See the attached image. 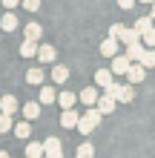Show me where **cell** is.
<instances>
[{
    "label": "cell",
    "mask_w": 155,
    "mask_h": 158,
    "mask_svg": "<svg viewBox=\"0 0 155 158\" xmlns=\"http://www.w3.org/2000/svg\"><path fill=\"white\" fill-rule=\"evenodd\" d=\"M20 55L23 58H35V55H38V40H23L20 43Z\"/></svg>",
    "instance_id": "obj_17"
},
{
    "label": "cell",
    "mask_w": 155,
    "mask_h": 158,
    "mask_svg": "<svg viewBox=\"0 0 155 158\" xmlns=\"http://www.w3.org/2000/svg\"><path fill=\"white\" fill-rule=\"evenodd\" d=\"M20 3L29 9V12H38V9H40V0H20Z\"/></svg>",
    "instance_id": "obj_31"
},
{
    "label": "cell",
    "mask_w": 155,
    "mask_h": 158,
    "mask_svg": "<svg viewBox=\"0 0 155 158\" xmlns=\"http://www.w3.org/2000/svg\"><path fill=\"white\" fill-rule=\"evenodd\" d=\"M84 121H86V124H89V127H92V129H95L98 124H101V112H98V106H95V109H92V106H89V109H86V112H84Z\"/></svg>",
    "instance_id": "obj_19"
},
{
    "label": "cell",
    "mask_w": 155,
    "mask_h": 158,
    "mask_svg": "<svg viewBox=\"0 0 155 158\" xmlns=\"http://www.w3.org/2000/svg\"><path fill=\"white\" fill-rule=\"evenodd\" d=\"M43 78H46V75H43V69H40V66H35V69H29V72H26V81H29L32 86H40V83H43Z\"/></svg>",
    "instance_id": "obj_13"
},
{
    "label": "cell",
    "mask_w": 155,
    "mask_h": 158,
    "mask_svg": "<svg viewBox=\"0 0 155 158\" xmlns=\"http://www.w3.org/2000/svg\"><path fill=\"white\" fill-rule=\"evenodd\" d=\"M0 158H9V152H3V150H0Z\"/></svg>",
    "instance_id": "obj_36"
},
{
    "label": "cell",
    "mask_w": 155,
    "mask_h": 158,
    "mask_svg": "<svg viewBox=\"0 0 155 158\" xmlns=\"http://www.w3.org/2000/svg\"><path fill=\"white\" fill-rule=\"evenodd\" d=\"M38 60L40 63H52L55 60V46H38Z\"/></svg>",
    "instance_id": "obj_15"
},
{
    "label": "cell",
    "mask_w": 155,
    "mask_h": 158,
    "mask_svg": "<svg viewBox=\"0 0 155 158\" xmlns=\"http://www.w3.org/2000/svg\"><path fill=\"white\" fill-rule=\"evenodd\" d=\"M40 35H43L40 23H29V26H26V40H40Z\"/></svg>",
    "instance_id": "obj_20"
},
{
    "label": "cell",
    "mask_w": 155,
    "mask_h": 158,
    "mask_svg": "<svg viewBox=\"0 0 155 158\" xmlns=\"http://www.w3.org/2000/svg\"><path fill=\"white\" fill-rule=\"evenodd\" d=\"M23 115H26V121H35V118H40V104H35V101L23 104Z\"/></svg>",
    "instance_id": "obj_14"
},
{
    "label": "cell",
    "mask_w": 155,
    "mask_h": 158,
    "mask_svg": "<svg viewBox=\"0 0 155 158\" xmlns=\"http://www.w3.org/2000/svg\"><path fill=\"white\" fill-rule=\"evenodd\" d=\"M112 78H115L112 69H98V72H95V86H104V89H106L109 83H112Z\"/></svg>",
    "instance_id": "obj_10"
},
{
    "label": "cell",
    "mask_w": 155,
    "mask_h": 158,
    "mask_svg": "<svg viewBox=\"0 0 155 158\" xmlns=\"http://www.w3.org/2000/svg\"><path fill=\"white\" fill-rule=\"evenodd\" d=\"M126 78H129V83H141L144 78H147V69H144L141 63H129V69H126Z\"/></svg>",
    "instance_id": "obj_5"
},
{
    "label": "cell",
    "mask_w": 155,
    "mask_h": 158,
    "mask_svg": "<svg viewBox=\"0 0 155 158\" xmlns=\"http://www.w3.org/2000/svg\"><path fill=\"white\" fill-rule=\"evenodd\" d=\"M75 101H78V95H72V92H60V95H58L60 109H72V106H75Z\"/></svg>",
    "instance_id": "obj_18"
},
{
    "label": "cell",
    "mask_w": 155,
    "mask_h": 158,
    "mask_svg": "<svg viewBox=\"0 0 155 158\" xmlns=\"http://www.w3.org/2000/svg\"><path fill=\"white\" fill-rule=\"evenodd\" d=\"M129 58H126V55H115V58H112V66H109V69H112V75H126V69H129Z\"/></svg>",
    "instance_id": "obj_3"
},
{
    "label": "cell",
    "mask_w": 155,
    "mask_h": 158,
    "mask_svg": "<svg viewBox=\"0 0 155 158\" xmlns=\"http://www.w3.org/2000/svg\"><path fill=\"white\" fill-rule=\"evenodd\" d=\"M78 101L84 106H95V101H98V89L95 86H84L80 89V95H78Z\"/></svg>",
    "instance_id": "obj_6"
},
{
    "label": "cell",
    "mask_w": 155,
    "mask_h": 158,
    "mask_svg": "<svg viewBox=\"0 0 155 158\" xmlns=\"http://www.w3.org/2000/svg\"><path fill=\"white\" fill-rule=\"evenodd\" d=\"M149 17H152V20H155V3H152V12H149Z\"/></svg>",
    "instance_id": "obj_35"
},
{
    "label": "cell",
    "mask_w": 155,
    "mask_h": 158,
    "mask_svg": "<svg viewBox=\"0 0 155 158\" xmlns=\"http://www.w3.org/2000/svg\"><path fill=\"white\" fill-rule=\"evenodd\" d=\"M12 132H14L17 138H29V135H32V127H29V124H17Z\"/></svg>",
    "instance_id": "obj_29"
},
{
    "label": "cell",
    "mask_w": 155,
    "mask_h": 158,
    "mask_svg": "<svg viewBox=\"0 0 155 158\" xmlns=\"http://www.w3.org/2000/svg\"><path fill=\"white\" fill-rule=\"evenodd\" d=\"M0 29H3V32H14V29H17V17H14V12H6V15H3Z\"/></svg>",
    "instance_id": "obj_12"
},
{
    "label": "cell",
    "mask_w": 155,
    "mask_h": 158,
    "mask_svg": "<svg viewBox=\"0 0 155 158\" xmlns=\"http://www.w3.org/2000/svg\"><path fill=\"white\" fill-rule=\"evenodd\" d=\"M101 55H104V58H115V55H118V40L115 38H106L101 43Z\"/></svg>",
    "instance_id": "obj_11"
},
{
    "label": "cell",
    "mask_w": 155,
    "mask_h": 158,
    "mask_svg": "<svg viewBox=\"0 0 155 158\" xmlns=\"http://www.w3.org/2000/svg\"><path fill=\"white\" fill-rule=\"evenodd\" d=\"M141 3H149V6H152V3H155V0H141Z\"/></svg>",
    "instance_id": "obj_37"
},
{
    "label": "cell",
    "mask_w": 155,
    "mask_h": 158,
    "mask_svg": "<svg viewBox=\"0 0 155 158\" xmlns=\"http://www.w3.org/2000/svg\"><path fill=\"white\" fill-rule=\"evenodd\" d=\"M92 155H95V147L89 144V141H84V144L75 150V158H92Z\"/></svg>",
    "instance_id": "obj_23"
},
{
    "label": "cell",
    "mask_w": 155,
    "mask_h": 158,
    "mask_svg": "<svg viewBox=\"0 0 155 158\" xmlns=\"http://www.w3.org/2000/svg\"><path fill=\"white\" fill-rule=\"evenodd\" d=\"M17 109H20V106H17V98H14V95H3V98H0V112L14 115Z\"/></svg>",
    "instance_id": "obj_8"
},
{
    "label": "cell",
    "mask_w": 155,
    "mask_h": 158,
    "mask_svg": "<svg viewBox=\"0 0 155 158\" xmlns=\"http://www.w3.org/2000/svg\"><path fill=\"white\" fill-rule=\"evenodd\" d=\"M121 40H124V43H135V40H141V35H138V32H135V29H126Z\"/></svg>",
    "instance_id": "obj_30"
},
{
    "label": "cell",
    "mask_w": 155,
    "mask_h": 158,
    "mask_svg": "<svg viewBox=\"0 0 155 158\" xmlns=\"http://www.w3.org/2000/svg\"><path fill=\"white\" fill-rule=\"evenodd\" d=\"M55 101H58V92L52 86H43L40 89V104H55Z\"/></svg>",
    "instance_id": "obj_24"
},
{
    "label": "cell",
    "mask_w": 155,
    "mask_h": 158,
    "mask_svg": "<svg viewBox=\"0 0 155 158\" xmlns=\"http://www.w3.org/2000/svg\"><path fill=\"white\" fill-rule=\"evenodd\" d=\"M0 3H3V6L9 9V12H14V9L20 6V0H0Z\"/></svg>",
    "instance_id": "obj_33"
},
{
    "label": "cell",
    "mask_w": 155,
    "mask_h": 158,
    "mask_svg": "<svg viewBox=\"0 0 155 158\" xmlns=\"http://www.w3.org/2000/svg\"><path fill=\"white\" fill-rule=\"evenodd\" d=\"M138 63H141L144 69H152V66H155V49H144V55H141Z\"/></svg>",
    "instance_id": "obj_22"
},
{
    "label": "cell",
    "mask_w": 155,
    "mask_h": 158,
    "mask_svg": "<svg viewBox=\"0 0 155 158\" xmlns=\"http://www.w3.org/2000/svg\"><path fill=\"white\" fill-rule=\"evenodd\" d=\"M144 49H147V46H144L141 40H135V43H126V58H129L132 63H138V60H141V55H144Z\"/></svg>",
    "instance_id": "obj_7"
},
{
    "label": "cell",
    "mask_w": 155,
    "mask_h": 158,
    "mask_svg": "<svg viewBox=\"0 0 155 158\" xmlns=\"http://www.w3.org/2000/svg\"><path fill=\"white\" fill-rule=\"evenodd\" d=\"M124 32H126V26H124V23H112V29H109V38L121 40V38H124Z\"/></svg>",
    "instance_id": "obj_28"
},
{
    "label": "cell",
    "mask_w": 155,
    "mask_h": 158,
    "mask_svg": "<svg viewBox=\"0 0 155 158\" xmlns=\"http://www.w3.org/2000/svg\"><path fill=\"white\" fill-rule=\"evenodd\" d=\"M46 152H43V144H38V141H29L26 144V158H43Z\"/></svg>",
    "instance_id": "obj_16"
},
{
    "label": "cell",
    "mask_w": 155,
    "mask_h": 158,
    "mask_svg": "<svg viewBox=\"0 0 155 158\" xmlns=\"http://www.w3.org/2000/svg\"><path fill=\"white\" fill-rule=\"evenodd\" d=\"M75 129H80V132H84V135H86V132H92V127H89V124H86L84 118H78V127H75Z\"/></svg>",
    "instance_id": "obj_32"
},
{
    "label": "cell",
    "mask_w": 155,
    "mask_h": 158,
    "mask_svg": "<svg viewBox=\"0 0 155 158\" xmlns=\"http://www.w3.org/2000/svg\"><path fill=\"white\" fill-rule=\"evenodd\" d=\"M106 95H112L115 101H121V104H129V101L135 98V89L132 86H124V83H109V86H106Z\"/></svg>",
    "instance_id": "obj_1"
},
{
    "label": "cell",
    "mask_w": 155,
    "mask_h": 158,
    "mask_svg": "<svg viewBox=\"0 0 155 158\" xmlns=\"http://www.w3.org/2000/svg\"><path fill=\"white\" fill-rule=\"evenodd\" d=\"M52 81H55V83H66V81H69V69H66V66H55V69H52Z\"/></svg>",
    "instance_id": "obj_21"
},
{
    "label": "cell",
    "mask_w": 155,
    "mask_h": 158,
    "mask_svg": "<svg viewBox=\"0 0 155 158\" xmlns=\"http://www.w3.org/2000/svg\"><path fill=\"white\" fill-rule=\"evenodd\" d=\"M115 104H118V101L112 95H98V101H95V106H98V112H101V115H109L115 109Z\"/></svg>",
    "instance_id": "obj_4"
},
{
    "label": "cell",
    "mask_w": 155,
    "mask_h": 158,
    "mask_svg": "<svg viewBox=\"0 0 155 158\" xmlns=\"http://www.w3.org/2000/svg\"><path fill=\"white\" fill-rule=\"evenodd\" d=\"M147 29H152V17L147 15V17H138V23H135V32L138 35H144Z\"/></svg>",
    "instance_id": "obj_27"
},
{
    "label": "cell",
    "mask_w": 155,
    "mask_h": 158,
    "mask_svg": "<svg viewBox=\"0 0 155 158\" xmlns=\"http://www.w3.org/2000/svg\"><path fill=\"white\" fill-rule=\"evenodd\" d=\"M141 43L147 46V49H155V26H152V29H147V32L141 35Z\"/></svg>",
    "instance_id": "obj_25"
},
{
    "label": "cell",
    "mask_w": 155,
    "mask_h": 158,
    "mask_svg": "<svg viewBox=\"0 0 155 158\" xmlns=\"http://www.w3.org/2000/svg\"><path fill=\"white\" fill-rule=\"evenodd\" d=\"M135 3H138V0H118V6H121V9H132Z\"/></svg>",
    "instance_id": "obj_34"
},
{
    "label": "cell",
    "mask_w": 155,
    "mask_h": 158,
    "mask_svg": "<svg viewBox=\"0 0 155 158\" xmlns=\"http://www.w3.org/2000/svg\"><path fill=\"white\" fill-rule=\"evenodd\" d=\"M43 158H63V144H60V138H46V141H43Z\"/></svg>",
    "instance_id": "obj_2"
},
{
    "label": "cell",
    "mask_w": 155,
    "mask_h": 158,
    "mask_svg": "<svg viewBox=\"0 0 155 158\" xmlns=\"http://www.w3.org/2000/svg\"><path fill=\"white\" fill-rule=\"evenodd\" d=\"M78 118H80V115L75 112V109H63V115H60V124L66 127V129H75V127H78Z\"/></svg>",
    "instance_id": "obj_9"
},
{
    "label": "cell",
    "mask_w": 155,
    "mask_h": 158,
    "mask_svg": "<svg viewBox=\"0 0 155 158\" xmlns=\"http://www.w3.org/2000/svg\"><path fill=\"white\" fill-rule=\"evenodd\" d=\"M12 115H6V112H0V132H3V135H9V132H12Z\"/></svg>",
    "instance_id": "obj_26"
}]
</instances>
